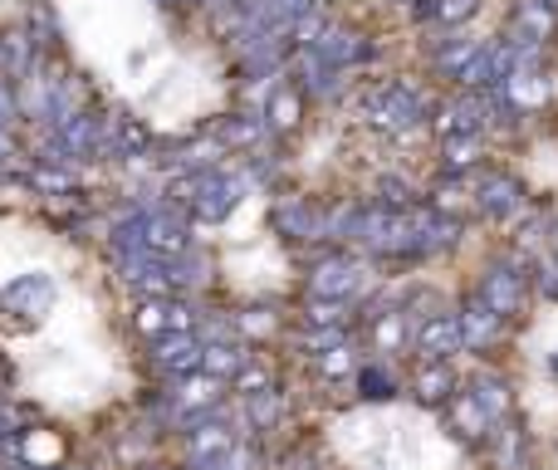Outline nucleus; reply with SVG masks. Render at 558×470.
Masks as SVG:
<instances>
[{
    "label": "nucleus",
    "instance_id": "f257e3e1",
    "mask_svg": "<svg viewBox=\"0 0 558 470\" xmlns=\"http://www.w3.org/2000/svg\"><path fill=\"white\" fill-rule=\"evenodd\" d=\"M432 353H441V348H451L456 344V324H446V318H436L432 328H426V338H422Z\"/></svg>",
    "mask_w": 558,
    "mask_h": 470
},
{
    "label": "nucleus",
    "instance_id": "f03ea898",
    "mask_svg": "<svg viewBox=\"0 0 558 470\" xmlns=\"http://www.w3.org/2000/svg\"><path fill=\"white\" fill-rule=\"evenodd\" d=\"M441 387H446V377H441V373L422 377V397H441Z\"/></svg>",
    "mask_w": 558,
    "mask_h": 470
}]
</instances>
